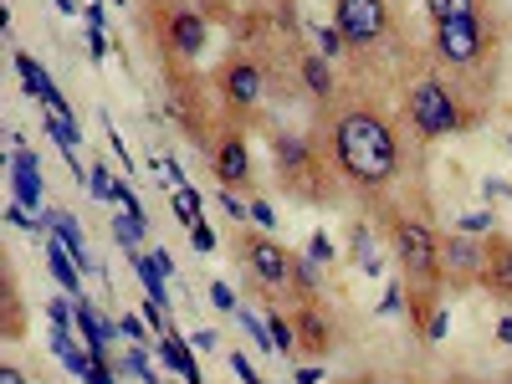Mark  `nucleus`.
Listing matches in <instances>:
<instances>
[{"instance_id": "f257e3e1", "label": "nucleus", "mask_w": 512, "mask_h": 384, "mask_svg": "<svg viewBox=\"0 0 512 384\" xmlns=\"http://www.w3.org/2000/svg\"><path fill=\"white\" fill-rule=\"evenodd\" d=\"M328 154H333V169L344 175V185H354V190H384L390 180H400V169H405L395 128L374 103L333 108Z\"/></svg>"}, {"instance_id": "f03ea898", "label": "nucleus", "mask_w": 512, "mask_h": 384, "mask_svg": "<svg viewBox=\"0 0 512 384\" xmlns=\"http://www.w3.org/2000/svg\"><path fill=\"white\" fill-rule=\"evenodd\" d=\"M272 164H277L282 190H292L297 200H333L338 180H344L333 169L328 144H318L313 134H292V128L272 134Z\"/></svg>"}, {"instance_id": "7ed1b4c3", "label": "nucleus", "mask_w": 512, "mask_h": 384, "mask_svg": "<svg viewBox=\"0 0 512 384\" xmlns=\"http://www.w3.org/2000/svg\"><path fill=\"white\" fill-rule=\"evenodd\" d=\"M405 123L420 144H436V139L461 134V128L472 123V113H466V103L456 98V88L441 72H420L405 88Z\"/></svg>"}, {"instance_id": "20e7f679", "label": "nucleus", "mask_w": 512, "mask_h": 384, "mask_svg": "<svg viewBox=\"0 0 512 384\" xmlns=\"http://www.w3.org/2000/svg\"><path fill=\"white\" fill-rule=\"evenodd\" d=\"M390 251L400 272L410 277V287H441V231L415 216V210H395L390 216Z\"/></svg>"}, {"instance_id": "39448f33", "label": "nucleus", "mask_w": 512, "mask_h": 384, "mask_svg": "<svg viewBox=\"0 0 512 384\" xmlns=\"http://www.w3.org/2000/svg\"><path fill=\"white\" fill-rule=\"evenodd\" d=\"M144 21L154 26V41L164 57L175 62H200V52L210 47V16L195 6H175V0H154L144 6Z\"/></svg>"}, {"instance_id": "423d86ee", "label": "nucleus", "mask_w": 512, "mask_h": 384, "mask_svg": "<svg viewBox=\"0 0 512 384\" xmlns=\"http://www.w3.org/2000/svg\"><path fill=\"white\" fill-rule=\"evenodd\" d=\"M487 47H492V26L487 21H446V26H431V52L441 67H456V72H472L487 62Z\"/></svg>"}, {"instance_id": "0eeeda50", "label": "nucleus", "mask_w": 512, "mask_h": 384, "mask_svg": "<svg viewBox=\"0 0 512 384\" xmlns=\"http://www.w3.org/2000/svg\"><path fill=\"white\" fill-rule=\"evenodd\" d=\"M216 93H221L226 113H256V103L267 93V62L251 52H231L216 67Z\"/></svg>"}, {"instance_id": "6e6552de", "label": "nucleus", "mask_w": 512, "mask_h": 384, "mask_svg": "<svg viewBox=\"0 0 512 384\" xmlns=\"http://www.w3.org/2000/svg\"><path fill=\"white\" fill-rule=\"evenodd\" d=\"M333 26L349 52H369L390 36V0H333Z\"/></svg>"}, {"instance_id": "1a4fd4ad", "label": "nucleus", "mask_w": 512, "mask_h": 384, "mask_svg": "<svg viewBox=\"0 0 512 384\" xmlns=\"http://www.w3.org/2000/svg\"><path fill=\"white\" fill-rule=\"evenodd\" d=\"M241 256H246V267L251 277L262 282V287H292V267H297V256L272 236V231H241Z\"/></svg>"}, {"instance_id": "9d476101", "label": "nucleus", "mask_w": 512, "mask_h": 384, "mask_svg": "<svg viewBox=\"0 0 512 384\" xmlns=\"http://www.w3.org/2000/svg\"><path fill=\"white\" fill-rule=\"evenodd\" d=\"M210 175H216L226 190H256V169H251V149H246V134L236 123H226L216 139H210Z\"/></svg>"}, {"instance_id": "9b49d317", "label": "nucleus", "mask_w": 512, "mask_h": 384, "mask_svg": "<svg viewBox=\"0 0 512 384\" xmlns=\"http://www.w3.org/2000/svg\"><path fill=\"white\" fill-rule=\"evenodd\" d=\"M441 277L472 287L487 277V241L482 236H441Z\"/></svg>"}, {"instance_id": "f8f14e48", "label": "nucleus", "mask_w": 512, "mask_h": 384, "mask_svg": "<svg viewBox=\"0 0 512 384\" xmlns=\"http://www.w3.org/2000/svg\"><path fill=\"white\" fill-rule=\"evenodd\" d=\"M292 328H297V354L328 359V349H333V318H328V308H318V297L292 313Z\"/></svg>"}, {"instance_id": "ddd939ff", "label": "nucleus", "mask_w": 512, "mask_h": 384, "mask_svg": "<svg viewBox=\"0 0 512 384\" xmlns=\"http://www.w3.org/2000/svg\"><path fill=\"white\" fill-rule=\"evenodd\" d=\"M297 82H303V93L313 103H323V108L338 98V72H333V62L323 52H303V57H297Z\"/></svg>"}, {"instance_id": "4468645a", "label": "nucleus", "mask_w": 512, "mask_h": 384, "mask_svg": "<svg viewBox=\"0 0 512 384\" xmlns=\"http://www.w3.org/2000/svg\"><path fill=\"white\" fill-rule=\"evenodd\" d=\"M482 287L497 303H512V236H487V277Z\"/></svg>"}, {"instance_id": "2eb2a0df", "label": "nucleus", "mask_w": 512, "mask_h": 384, "mask_svg": "<svg viewBox=\"0 0 512 384\" xmlns=\"http://www.w3.org/2000/svg\"><path fill=\"white\" fill-rule=\"evenodd\" d=\"M0 297H6V323H0V333L16 338L26 333V308H21V287H16V272H11V262H6V277H0Z\"/></svg>"}, {"instance_id": "dca6fc26", "label": "nucleus", "mask_w": 512, "mask_h": 384, "mask_svg": "<svg viewBox=\"0 0 512 384\" xmlns=\"http://www.w3.org/2000/svg\"><path fill=\"white\" fill-rule=\"evenodd\" d=\"M431 11V26H446V21H487L482 16V0H425Z\"/></svg>"}, {"instance_id": "f3484780", "label": "nucleus", "mask_w": 512, "mask_h": 384, "mask_svg": "<svg viewBox=\"0 0 512 384\" xmlns=\"http://www.w3.org/2000/svg\"><path fill=\"white\" fill-rule=\"evenodd\" d=\"M318 52L333 62L338 52H344V36H338V26H328V31H318Z\"/></svg>"}, {"instance_id": "a211bd4d", "label": "nucleus", "mask_w": 512, "mask_h": 384, "mask_svg": "<svg viewBox=\"0 0 512 384\" xmlns=\"http://www.w3.org/2000/svg\"><path fill=\"white\" fill-rule=\"evenodd\" d=\"M349 236H354V241H349V246H354V262H364V256H369V246H374V236H369L364 226H354Z\"/></svg>"}, {"instance_id": "6ab92c4d", "label": "nucleus", "mask_w": 512, "mask_h": 384, "mask_svg": "<svg viewBox=\"0 0 512 384\" xmlns=\"http://www.w3.org/2000/svg\"><path fill=\"white\" fill-rule=\"evenodd\" d=\"M16 62H21V72H26V88H31V93H41V67H36L31 57H16Z\"/></svg>"}, {"instance_id": "aec40b11", "label": "nucleus", "mask_w": 512, "mask_h": 384, "mask_svg": "<svg viewBox=\"0 0 512 384\" xmlns=\"http://www.w3.org/2000/svg\"><path fill=\"white\" fill-rule=\"evenodd\" d=\"M190 241H195L200 251H210V246H216V236H210V226H205V221H195V226H190Z\"/></svg>"}, {"instance_id": "412c9836", "label": "nucleus", "mask_w": 512, "mask_h": 384, "mask_svg": "<svg viewBox=\"0 0 512 384\" xmlns=\"http://www.w3.org/2000/svg\"><path fill=\"white\" fill-rule=\"evenodd\" d=\"M113 231L123 236V246H139V221H113Z\"/></svg>"}, {"instance_id": "4be33fe9", "label": "nucleus", "mask_w": 512, "mask_h": 384, "mask_svg": "<svg viewBox=\"0 0 512 384\" xmlns=\"http://www.w3.org/2000/svg\"><path fill=\"white\" fill-rule=\"evenodd\" d=\"M0 384H31V379L21 374V364H11V359H6V364H0Z\"/></svg>"}, {"instance_id": "5701e85b", "label": "nucleus", "mask_w": 512, "mask_h": 384, "mask_svg": "<svg viewBox=\"0 0 512 384\" xmlns=\"http://www.w3.org/2000/svg\"><path fill=\"white\" fill-rule=\"evenodd\" d=\"M210 297H216V308H226V313H236V297H231V292H226L221 282H216V287H210Z\"/></svg>"}, {"instance_id": "b1692460", "label": "nucleus", "mask_w": 512, "mask_h": 384, "mask_svg": "<svg viewBox=\"0 0 512 384\" xmlns=\"http://www.w3.org/2000/svg\"><path fill=\"white\" fill-rule=\"evenodd\" d=\"M344 384H374V379H369V374H354V379H344Z\"/></svg>"}, {"instance_id": "393cba45", "label": "nucleus", "mask_w": 512, "mask_h": 384, "mask_svg": "<svg viewBox=\"0 0 512 384\" xmlns=\"http://www.w3.org/2000/svg\"><path fill=\"white\" fill-rule=\"evenodd\" d=\"M205 6H210V11H221V0H205Z\"/></svg>"}, {"instance_id": "a878e982", "label": "nucleus", "mask_w": 512, "mask_h": 384, "mask_svg": "<svg viewBox=\"0 0 512 384\" xmlns=\"http://www.w3.org/2000/svg\"><path fill=\"white\" fill-rule=\"evenodd\" d=\"M502 384H512V374H507V379H502Z\"/></svg>"}]
</instances>
